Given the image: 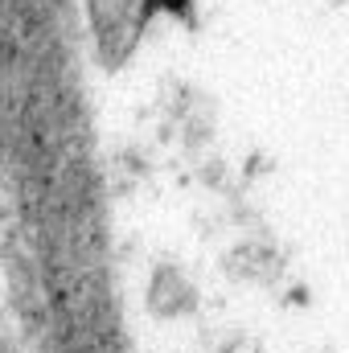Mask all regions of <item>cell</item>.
I'll return each mask as SVG.
<instances>
[{"mask_svg":"<svg viewBox=\"0 0 349 353\" xmlns=\"http://www.w3.org/2000/svg\"><path fill=\"white\" fill-rule=\"evenodd\" d=\"M94 4V29H99V46L111 54H123L136 33L140 21L148 12V0H90Z\"/></svg>","mask_w":349,"mask_h":353,"instance_id":"6da1fadb","label":"cell"}]
</instances>
